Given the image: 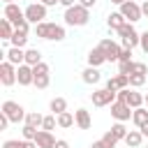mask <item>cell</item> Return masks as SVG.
Masks as SVG:
<instances>
[{"label":"cell","mask_w":148,"mask_h":148,"mask_svg":"<svg viewBox=\"0 0 148 148\" xmlns=\"http://www.w3.org/2000/svg\"><path fill=\"white\" fill-rule=\"evenodd\" d=\"M35 35L39 39H46V42H62L67 35H65V28L58 25V23H51V21H42L35 25Z\"/></svg>","instance_id":"obj_1"},{"label":"cell","mask_w":148,"mask_h":148,"mask_svg":"<svg viewBox=\"0 0 148 148\" xmlns=\"http://www.w3.org/2000/svg\"><path fill=\"white\" fill-rule=\"evenodd\" d=\"M65 23L67 25H72V28H83L88 21H90V9L88 7H83V5H72V7H67L65 9Z\"/></svg>","instance_id":"obj_2"},{"label":"cell","mask_w":148,"mask_h":148,"mask_svg":"<svg viewBox=\"0 0 148 148\" xmlns=\"http://www.w3.org/2000/svg\"><path fill=\"white\" fill-rule=\"evenodd\" d=\"M116 32H118V37H120V42H123L125 49H134V46H139V42H141V35L134 30V23H130V21H127L123 28H118Z\"/></svg>","instance_id":"obj_3"},{"label":"cell","mask_w":148,"mask_h":148,"mask_svg":"<svg viewBox=\"0 0 148 148\" xmlns=\"http://www.w3.org/2000/svg\"><path fill=\"white\" fill-rule=\"evenodd\" d=\"M130 23H136V21H141V16H143V12H141V2H134V0H125L123 5H120V9H118Z\"/></svg>","instance_id":"obj_4"},{"label":"cell","mask_w":148,"mask_h":148,"mask_svg":"<svg viewBox=\"0 0 148 148\" xmlns=\"http://www.w3.org/2000/svg\"><path fill=\"white\" fill-rule=\"evenodd\" d=\"M2 111L7 113V118H9L12 123H25V109H23L18 102H14V99L2 102Z\"/></svg>","instance_id":"obj_5"},{"label":"cell","mask_w":148,"mask_h":148,"mask_svg":"<svg viewBox=\"0 0 148 148\" xmlns=\"http://www.w3.org/2000/svg\"><path fill=\"white\" fill-rule=\"evenodd\" d=\"M2 16H5V18H9V21L14 23V28H18L23 21H28V18H25V9H21L16 2H9V5H5V9H2Z\"/></svg>","instance_id":"obj_6"},{"label":"cell","mask_w":148,"mask_h":148,"mask_svg":"<svg viewBox=\"0 0 148 148\" xmlns=\"http://www.w3.org/2000/svg\"><path fill=\"white\" fill-rule=\"evenodd\" d=\"M46 5H42V2H30L28 7H25V18L30 21V23H42V21H46Z\"/></svg>","instance_id":"obj_7"},{"label":"cell","mask_w":148,"mask_h":148,"mask_svg":"<svg viewBox=\"0 0 148 148\" xmlns=\"http://www.w3.org/2000/svg\"><path fill=\"white\" fill-rule=\"evenodd\" d=\"M97 46L104 51V56H106V62H118V58H120V51H123V46H120L118 42H113V39H102Z\"/></svg>","instance_id":"obj_8"},{"label":"cell","mask_w":148,"mask_h":148,"mask_svg":"<svg viewBox=\"0 0 148 148\" xmlns=\"http://www.w3.org/2000/svg\"><path fill=\"white\" fill-rule=\"evenodd\" d=\"M0 83H2L5 88L18 83V81H16V65H12L9 60H2V62H0Z\"/></svg>","instance_id":"obj_9"},{"label":"cell","mask_w":148,"mask_h":148,"mask_svg":"<svg viewBox=\"0 0 148 148\" xmlns=\"http://www.w3.org/2000/svg\"><path fill=\"white\" fill-rule=\"evenodd\" d=\"M90 102H92L95 106H111V104L116 102V92H113V90H109V88L92 90V95H90Z\"/></svg>","instance_id":"obj_10"},{"label":"cell","mask_w":148,"mask_h":148,"mask_svg":"<svg viewBox=\"0 0 148 148\" xmlns=\"http://www.w3.org/2000/svg\"><path fill=\"white\" fill-rule=\"evenodd\" d=\"M132 111H134V109H132L127 102H118V99H116V102L111 104V116H113L116 120H120V123L130 120V118H132Z\"/></svg>","instance_id":"obj_11"},{"label":"cell","mask_w":148,"mask_h":148,"mask_svg":"<svg viewBox=\"0 0 148 148\" xmlns=\"http://www.w3.org/2000/svg\"><path fill=\"white\" fill-rule=\"evenodd\" d=\"M16 81H18V86H32L35 83V72L28 62L16 67Z\"/></svg>","instance_id":"obj_12"},{"label":"cell","mask_w":148,"mask_h":148,"mask_svg":"<svg viewBox=\"0 0 148 148\" xmlns=\"http://www.w3.org/2000/svg\"><path fill=\"white\" fill-rule=\"evenodd\" d=\"M5 60H9L12 65H23L25 62V51L21 49V46H9L7 51H5Z\"/></svg>","instance_id":"obj_13"},{"label":"cell","mask_w":148,"mask_h":148,"mask_svg":"<svg viewBox=\"0 0 148 148\" xmlns=\"http://www.w3.org/2000/svg\"><path fill=\"white\" fill-rule=\"evenodd\" d=\"M104 88H109V90H113V92H118L120 88H130V76L127 74H116V76H111L109 81H106V86Z\"/></svg>","instance_id":"obj_14"},{"label":"cell","mask_w":148,"mask_h":148,"mask_svg":"<svg viewBox=\"0 0 148 148\" xmlns=\"http://www.w3.org/2000/svg\"><path fill=\"white\" fill-rule=\"evenodd\" d=\"M56 136L49 132V130H39L37 132V136H35V143L39 146V148H56Z\"/></svg>","instance_id":"obj_15"},{"label":"cell","mask_w":148,"mask_h":148,"mask_svg":"<svg viewBox=\"0 0 148 148\" xmlns=\"http://www.w3.org/2000/svg\"><path fill=\"white\" fill-rule=\"evenodd\" d=\"M74 120H76V127L79 130H90V125H92V118H90V111L88 109H76L74 111Z\"/></svg>","instance_id":"obj_16"},{"label":"cell","mask_w":148,"mask_h":148,"mask_svg":"<svg viewBox=\"0 0 148 148\" xmlns=\"http://www.w3.org/2000/svg\"><path fill=\"white\" fill-rule=\"evenodd\" d=\"M99 79H102V74H99V69L97 67H86L83 72H81V81L83 83H88V86H95V83H99Z\"/></svg>","instance_id":"obj_17"},{"label":"cell","mask_w":148,"mask_h":148,"mask_svg":"<svg viewBox=\"0 0 148 148\" xmlns=\"http://www.w3.org/2000/svg\"><path fill=\"white\" fill-rule=\"evenodd\" d=\"M104 62H106V56H104V51H102L99 46L90 49V53H88V65H90V67H99V65H104Z\"/></svg>","instance_id":"obj_18"},{"label":"cell","mask_w":148,"mask_h":148,"mask_svg":"<svg viewBox=\"0 0 148 148\" xmlns=\"http://www.w3.org/2000/svg\"><path fill=\"white\" fill-rule=\"evenodd\" d=\"M127 23V18L120 14V12H111L109 16H106V25H109V30H118V28H123Z\"/></svg>","instance_id":"obj_19"},{"label":"cell","mask_w":148,"mask_h":148,"mask_svg":"<svg viewBox=\"0 0 148 148\" xmlns=\"http://www.w3.org/2000/svg\"><path fill=\"white\" fill-rule=\"evenodd\" d=\"M143 134H141V130H130L127 132V136H125V143H127V148H139L141 143H143Z\"/></svg>","instance_id":"obj_20"},{"label":"cell","mask_w":148,"mask_h":148,"mask_svg":"<svg viewBox=\"0 0 148 148\" xmlns=\"http://www.w3.org/2000/svg\"><path fill=\"white\" fill-rule=\"evenodd\" d=\"M14 23L9 21V18H0V39L2 42H9L12 39V35H14Z\"/></svg>","instance_id":"obj_21"},{"label":"cell","mask_w":148,"mask_h":148,"mask_svg":"<svg viewBox=\"0 0 148 148\" xmlns=\"http://www.w3.org/2000/svg\"><path fill=\"white\" fill-rule=\"evenodd\" d=\"M56 118H58V127H62V130H69L72 125H76V120H74V113H72V111H62V113H58Z\"/></svg>","instance_id":"obj_22"},{"label":"cell","mask_w":148,"mask_h":148,"mask_svg":"<svg viewBox=\"0 0 148 148\" xmlns=\"http://www.w3.org/2000/svg\"><path fill=\"white\" fill-rule=\"evenodd\" d=\"M132 123H134L136 127L146 125V123H148V106H146V109H143V106L134 109V111H132Z\"/></svg>","instance_id":"obj_23"},{"label":"cell","mask_w":148,"mask_h":148,"mask_svg":"<svg viewBox=\"0 0 148 148\" xmlns=\"http://www.w3.org/2000/svg\"><path fill=\"white\" fill-rule=\"evenodd\" d=\"M9 44H12V46H21V49H23V46L28 44V32H23V30H18V28H16V30H14V35H12V39H9Z\"/></svg>","instance_id":"obj_24"},{"label":"cell","mask_w":148,"mask_h":148,"mask_svg":"<svg viewBox=\"0 0 148 148\" xmlns=\"http://www.w3.org/2000/svg\"><path fill=\"white\" fill-rule=\"evenodd\" d=\"M127 104H130L132 109H139V106L146 104V97H143L141 92H136V90H130V95H127Z\"/></svg>","instance_id":"obj_25"},{"label":"cell","mask_w":148,"mask_h":148,"mask_svg":"<svg viewBox=\"0 0 148 148\" xmlns=\"http://www.w3.org/2000/svg\"><path fill=\"white\" fill-rule=\"evenodd\" d=\"M25 62H28L30 67L39 65V62H42V53H39V49H25Z\"/></svg>","instance_id":"obj_26"},{"label":"cell","mask_w":148,"mask_h":148,"mask_svg":"<svg viewBox=\"0 0 148 148\" xmlns=\"http://www.w3.org/2000/svg\"><path fill=\"white\" fill-rule=\"evenodd\" d=\"M49 109H51V113H62V111H67V102H65V97H53L51 99V104H49Z\"/></svg>","instance_id":"obj_27"},{"label":"cell","mask_w":148,"mask_h":148,"mask_svg":"<svg viewBox=\"0 0 148 148\" xmlns=\"http://www.w3.org/2000/svg\"><path fill=\"white\" fill-rule=\"evenodd\" d=\"M111 134H113L118 141H125V136H127V127H125V123L116 120V123L111 125Z\"/></svg>","instance_id":"obj_28"},{"label":"cell","mask_w":148,"mask_h":148,"mask_svg":"<svg viewBox=\"0 0 148 148\" xmlns=\"http://www.w3.org/2000/svg\"><path fill=\"white\" fill-rule=\"evenodd\" d=\"M42 123H44V116H42V113H37V111H28V113H25V125L42 127Z\"/></svg>","instance_id":"obj_29"},{"label":"cell","mask_w":148,"mask_h":148,"mask_svg":"<svg viewBox=\"0 0 148 148\" xmlns=\"http://www.w3.org/2000/svg\"><path fill=\"white\" fill-rule=\"evenodd\" d=\"M118 72L120 74H136V62L134 60H127V62H118Z\"/></svg>","instance_id":"obj_30"},{"label":"cell","mask_w":148,"mask_h":148,"mask_svg":"<svg viewBox=\"0 0 148 148\" xmlns=\"http://www.w3.org/2000/svg\"><path fill=\"white\" fill-rule=\"evenodd\" d=\"M49 83H51L49 74H37V76H35V83H32V86H37L39 90H44V88H49Z\"/></svg>","instance_id":"obj_31"},{"label":"cell","mask_w":148,"mask_h":148,"mask_svg":"<svg viewBox=\"0 0 148 148\" xmlns=\"http://www.w3.org/2000/svg\"><path fill=\"white\" fill-rule=\"evenodd\" d=\"M56 125H58V118H56V113H51V116H44V123H42V130H56Z\"/></svg>","instance_id":"obj_32"},{"label":"cell","mask_w":148,"mask_h":148,"mask_svg":"<svg viewBox=\"0 0 148 148\" xmlns=\"http://www.w3.org/2000/svg\"><path fill=\"white\" fill-rule=\"evenodd\" d=\"M37 132H39V127H32V125H23V139H25V141H35Z\"/></svg>","instance_id":"obj_33"},{"label":"cell","mask_w":148,"mask_h":148,"mask_svg":"<svg viewBox=\"0 0 148 148\" xmlns=\"http://www.w3.org/2000/svg\"><path fill=\"white\" fill-rule=\"evenodd\" d=\"M146 83V74H130V86L132 88H141Z\"/></svg>","instance_id":"obj_34"},{"label":"cell","mask_w":148,"mask_h":148,"mask_svg":"<svg viewBox=\"0 0 148 148\" xmlns=\"http://www.w3.org/2000/svg\"><path fill=\"white\" fill-rule=\"evenodd\" d=\"M2 148H25V139H23V141H18V139H7V141L2 143Z\"/></svg>","instance_id":"obj_35"},{"label":"cell","mask_w":148,"mask_h":148,"mask_svg":"<svg viewBox=\"0 0 148 148\" xmlns=\"http://www.w3.org/2000/svg\"><path fill=\"white\" fill-rule=\"evenodd\" d=\"M32 72H35V76H37V74H49L51 69H49V65H46V62L42 60L39 65H35V67H32Z\"/></svg>","instance_id":"obj_36"},{"label":"cell","mask_w":148,"mask_h":148,"mask_svg":"<svg viewBox=\"0 0 148 148\" xmlns=\"http://www.w3.org/2000/svg\"><path fill=\"white\" fill-rule=\"evenodd\" d=\"M127 60H132V49H125V46H123V51H120V58H118V62H127Z\"/></svg>","instance_id":"obj_37"},{"label":"cell","mask_w":148,"mask_h":148,"mask_svg":"<svg viewBox=\"0 0 148 148\" xmlns=\"http://www.w3.org/2000/svg\"><path fill=\"white\" fill-rule=\"evenodd\" d=\"M139 46H141V51L148 56V30H146V32H141V42H139Z\"/></svg>","instance_id":"obj_38"},{"label":"cell","mask_w":148,"mask_h":148,"mask_svg":"<svg viewBox=\"0 0 148 148\" xmlns=\"http://www.w3.org/2000/svg\"><path fill=\"white\" fill-rule=\"evenodd\" d=\"M102 139H104V141H106V143H109V146H111V148H116V143H118V139H116V136H113V134H111V130H109V132H106V134H104V136H102Z\"/></svg>","instance_id":"obj_39"},{"label":"cell","mask_w":148,"mask_h":148,"mask_svg":"<svg viewBox=\"0 0 148 148\" xmlns=\"http://www.w3.org/2000/svg\"><path fill=\"white\" fill-rule=\"evenodd\" d=\"M9 123H12V120L7 118V113H5V111H0V132H2V130H7V125H9Z\"/></svg>","instance_id":"obj_40"},{"label":"cell","mask_w":148,"mask_h":148,"mask_svg":"<svg viewBox=\"0 0 148 148\" xmlns=\"http://www.w3.org/2000/svg\"><path fill=\"white\" fill-rule=\"evenodd\" d=\"M90 148H111V146H109L104 139H97V141H92V146H90Z\"/></svg>","instance_id":"obj_41"},{"label":"cell","mask_w":148,"mask_h":148,"mask_svg":"<svg viewBox=\"0 0 148 148\" xmlns=\"http://www.w3.org/2000/svg\"><path fill=\"white\" fill-rule=\"evenodd\" d=\"M79 5H83V7H88V9H92V7L97 5V0H79Z\"/></svg>","instance_id":"obj_42"},{"label":"cell","mask_w":148,"mask_h":148,"mask_svg":"<svg viewBox=\"0 0 148 148\" xmlns=\"http://www.w3.org/2000/svg\"><path fill=\"white\" fill-rule=\"evenodd\" d=\"M42 5H46V7H56V5H60V0H39Z\"/></svg>","instance_id":"obj_43"},{"label":"cell","mask_w":148,"mask_h":148,"mask_svg":"<svg viewBox=\"0 0 148 148\" xmlns=\"http://www.w3.org/2000/svg\"><path fill=\"white\" fill-rule=\"evenodd\" d=\"M56 148H69V143H67L65 139H58V141H56Z\"/></svg>","instance_id":"obj_44"},{"label":"cell","mask_w":148,"mask_h":148,"mask_svg":"<svg viewBox=\"0 0 148 148\" xmlns=\"http://www.w3.org/2000/svg\"><path fill=\"white\" fill-rule=\"evenodd\" d=\"M60 5L67 9V7H72V5H76V0H60Z\"/></svg>","instance_id":"obj_45"},{"label":"cell","mask_w":148,"mask_h":148,"mask_svg":"<svg viewBox=\"0 0 148 148\" xmlns=\"http://www.w3.org/2000/svg\"><path fill=\"white\" fill-rule=\"evenodd\" d=\"M141 12H143V16H148V0L141 2Z\"/></svg>","instance_id":"obj_46"},{"label":"cell","mask_w":148,"mask_h":148,"mask_svg":"<svg viewBox=\"0 0 148 148\" xmlns=\"http://www.w3.org/2000/svg\"><path fill=\"white\" fill-rule=\"evenodd\" d=\"M139 130H141V134H143V136H146V139H148V123H146V125H141V127H139Z\"/></svg>","instance_id":"obj_47"},{"label":"cell","mask_w":148,"mask_h":148,"mask_svg":"<svg viewBox=\"0 0 148 148\" xmlns=\"http://www.w3.org/2000/svg\"><path fill=\"white\" fill-rule=\"evenodd\" d=\"M111 2H113V5H118V7H120V5H123V2H125V0H111Z\"/></svg>","instance_id":"obj_48"},{"label":"cell","mask_w":148,"mask_h":148,"mask_svg":"<svg viewBox=\"0 0 148 148\" xmlns=\"http://www.w3.org/2000/svg\"><path fill=\"white\" fill-rule=\"evenodd\" d=\"M2 2H5V5H9V2H16V0H2Z\"/></svg>","instance_id":"obj_49"},{"label":"cell","mask_w":148,"mask_h":148,"mask_svg":"<svg viewBox=\"0 0 148 148\" xmlns=\"http://www.w3.org/2000/svg\"><path fill=\"white\" fill-rule=\"evenodd\" d=\"M146 106H148V95H146Z\"/></svg>","instance_id":"obj_50"},{"label":"cell","mask_w":148,"mask_h":148,"mask_svg":"<svg viewBox=\"0 0 148 148\" xmlns=\"http://www.w3.org/2000/svg\"><path fill=\"white\" fill-rule=\"evenodd\" d=\"M134 2H143V0H134Z\"/></svg>","instance_id":"obj_51"},{"label":"cell","mask_w":148,"mask_h":148,"mask_svg":"<svg viewBox=\"0 0 148 148\" xmlns=\"http://www.w3.org/2000/svg\"><path fill=\"white\" fill-rule=\"evenodd\" d=\"M146 148H148V143H146Z\"/></svg>","instance_id":"obj_52"}]
</instances>
